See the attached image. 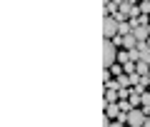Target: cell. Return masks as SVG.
<instances>
[{
    "label": "cell",
    "instance_id": "cell-9",
    "mask_svg": "<svg viewBox=\"0 0 150 127\" xmlns=\"http://www.w3.org/2000/svg\"><path fill=\"white\" fill-rule=\"evenodd\" d=\"M140 60H143V62H148V65H150V40H148V45H145V48L140 50Z\"/></svg>",
    "mask_w": 150,
    "mask_h": 127
},
{
    "label": "cell",
    "instance_id": "cell-4",
    "mask_svg": "<svg viewBox=\"0 0 150 127\" xmlns=\"http://www.w3.org/2000/svg\"><path fill=\"white\" fill-rule=\"evenodd\" d=\"M120 105L118 102H105V117H110V120H118V115H120Z\"/></svg>",
    "mask_w": 150,
    "mask_h": 127
},
{
    "label": "cell",
    "instance_id": "cell-15",
    "mask_svg": "<svg viewBox=\"0 0 150 127\" xmlns=\"http://www.w3.org/2000/svg\"><path fill=\"white\" fill-rule=\"evenodd\" d=\"M123 70H125V75H133V72H135V62H125Z\"/></svg>",
    "mask_w": 150,
    "mask_h": 127
},
{
    "label": "cell",
    "instance_id": "cell-11",
    "mask_svg": "<svg viewBox=\"0 0 150 127\" xmlns=\"http://www.w3.org/2000/svg\"><path fill=\"white\" fill-rule=\"evenodd\" d=\"M138 8H140V15H150V0H143Z\"/></svg>",
    "mask_w": 150,
    "mask_h": 127
},
{
    "label": "cell",
    "instance_id": "cell-7",
    "mask_svg": "<svg viewBox=\"0 0 150 127\" xmlns=\"http://www.w3.org/2000/svg\"><path fill=\"white\" fill-rule=\"evenodd\" d=\"M128 85H133V82H130V75H120V77H115V87H118V90H120V87H128Z\"/></svg>",
    "mask_w": 150,
    "mask_h": 127
},
{
    "label": "cell",
    "instance_id": "cell-8",
    "mask_svg": "<svg viewBox=\"0 0 150 127\" xmlns=\"http://www.w3.org/2000/svg\"><path fill=\"white\" fill-rule=\"evenodd\" d=\"M135 72H138V75H148L150 72V65L143 62V60H138V62H135Z\"/></svg>",
    "mask_w": 150,
    "mask_h": 127
},
{
    "label": "cell",
    "instance_id": "cell-5",
    "mask_svg": "<svg viewBox=\"0 0 150 127\" xmlns=\"http://www.w3.org/2000/svg\"><path fill=\"white\" fill-rule=\"evenodd\" d=\"M123 48H128V50H135V48H138V40H135L133 32H130V35H123Z\"/></svg>",
    "mask_w": 150,
    "mask_h": 127
},
{
    "label": "cell",
    "instance_id": "cell-12",
    "mask_svg": "<svg viewBox=\"0 0 150 127\" xmlns=\"http://www.w3.org/2000/svg\"><path fill=\"white\" fill-rule=\"evenodd\" d=\"M130 92H133L130 87H120V90H118V97H120V100H128V97H130Z\"/></svg>",
    "mask_w": 150,
    "mask_h": 127
},
{
    "label": "cell",
    "instance_id": "cell-2",
    "mask_svg": "<svg viewBox=\"0 0 150 127\" xmlns=\"http://www.w3.org/2000/svg\"><path fill=\"white\" fill-rule=\"evenodd\" d=\"M118 30H120V22L115 20L112 15L103 18V37H105V40H112V37L118 35Z\"/></svg>",
    "mask_w": 150,
    "mask_h": 127
},
{
    "label": "cell",
    "instance_id": "cell-17",
    "mask_svg": "<svg viewBox=\"0 0 150 127\" xmlns=\"http://www.w3.org/2000/svg\"><path fill=\"white\" fill-rule=\"evenodd\" d=\"M143 110H145V115H148V117H150V107H143Z\"/></svg>",
    "mask_w": 150,
    "mask_h": 127
},
{
    "label": "cell",
    "instance_id": "cell-14",
    "mask_svg": "<svg viewBox=\"0 0 150 127\" xmlns=\"http://www.w3.org/2000/svg\"><path fill=\"white\" fill-rule=\"evenodd\" d=\"M110 72L115 75V77H120V75H125V70L120 67V65H112V67H110Z\"/></svg>",
    "mask_w": 150,
    "mask_h": 127
},
{
    "label": "cell",
    "instance_id": "cell-10",
    "mask_svg": "<svg viewBox=\"0 0 150 127\" xmlns=\"http://www.w3.org/2000/svg\"><path fill=\"white\" fill-rule=\"evenodd\" d=\"M140 95H143V92H138V90H133V92H130V97H128V100H130V105H133V107H138V105H140Z\"/></svg>",
    "mask_w": 150,
    "mask_h": 127
},
{
    "label": "cell",
    "instance_id": "cell-6",
    "mask_svg": "<svg viewBox=\"0 0 150 127\" xmlns=\"http://www.w3.org/2000/svg\"><path fill=\"white\" fill-rule=\"evenodd\" d=\"M118 90L115 87H105V102H118Z\"/></svg>",
    "mask_w": 150,
    "mask_h": 127
},
{
    "label": "cell",
    "instance_id": "cell-16",
    "mask_svg": "<svg viewBox=\"0 0 150 127\" xmlns=\"http://www.w3.org/2000/svg\"><path fill=\"white\" fill-rule=\"evenodd\" d=\"M108 127H125V122H120V120H112Z\"/></svg>",
    "mask_w": 150,
    "mask_h": 127
},
{
    "label": "cell",
    "instance_id": "cell-13",
    "mask_svg": "<svg viewBox=\"0 0 150 127\" xmlns=\"http://www.w3.org/2000/svg\"><path fill=\"white\" fill-rule=\"evenodd\" d=\"M140 105H143V107H150V92H143V95H140Z\"/></svg>",
    "mask_w": 150,
    "mask_h": 127
},
{
    "label": "cell",
    "instance_id": "cell-19",
    "mask_svg": "<svg viewBox=\"0 0 150 127\" xmlns=\"http://www.w3.org/2000/svg\"><path fill=\"white\" fill-rule=\"evenodd\" d=\"M148 77H150V72H148Z\"/></svg>",
    "mask_w": 150,
    "mask_h": 127
},
{
    "label": "cell",
    "instance_id": "cell-1",
    "mask_svg": "<svg viewBox=\"0 0 150 127\" xmlns=\"http://www.w3.org/2000/svg\"><path fill=\"white\" fill-rule=\"evenodd\" d=\"M115 58H118V45L112 40H105L103 42V67H112Z\"/></svg>",
    "mask_w": 150,
    "mask_h": 127
},
{
    "label": "cell",
    "instance_id": "cell-3",
    "mask_svg": "<svg viewBox=\"0 0 150 127\" xmlns=\"http://www.w3.org/2000/svg\"><path fill=\"white\" fill-rule=\"evenodd\" d=\"M145 120H148L145 110H140V107H133V110L128 112V122H125V125H130V127H143V125H145Z\"/></svg>",
    "mask_w": 150,
    "mask_h": 127
},
{
    "label": "cell",
    "instance_id": "cell-20",
    "mask_svg": "<svg viewBox=\"0 0 150 127\" xmlns=\"http://www.w3.org/2000/svg\"><path fill=\"white\" fill-rule=\"evenodd\" d=\"M148 27H150V25H148Z\"/></svg>",
    "mask_w": 150,
    "mask_h": 127
},
{
    "label": "cell",
    "instance_id": "cell-18",
    "mask_svg": "<svg viewBox=\"0 0 150 127\" xmlns=\"http://www.w3.org/2000/svg\"><path fill=\"white\" fill-rule=\"evenodd\" d=\"M143 127H150V117H148V120H145V125Z\"/></svg>",
    "mask_w": 150,
    "mask_h": 127
}]
</instances>
